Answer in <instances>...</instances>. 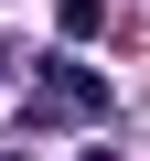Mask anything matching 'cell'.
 Segmentation results:
<instances>
[{"label":"cell","mask_w":150,"mask_h":161,"mask_svg":"<svg viewBox=\"0 0 150 161\" xmlns=\"http://www.w3.org/2000/svg\"><path fill=\"white\" fill-rule=\"evenodd\" d=\"M43 86L64 97V118H107V108H118V97L97 86V75H86V64H43Z\"/></svg>","instance_id":"1"},{"label":"cell","mask_w":150,"mask_h":161,"mask_svg":"<svg viewBox=\"0 0 150 161\" xmlns=\"http://www.w3.org/2000/svg\"><path fill=\"white\" fill-rule=\"evenodd\" d=\"M0 161H22V150H0Z\"/></svg>","instance_id":"2"}]
</instances>
